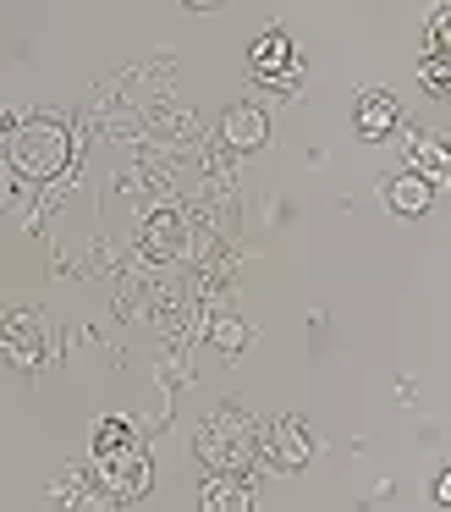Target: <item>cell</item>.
Returning <instances> with one entry per match:
<instances>
[{
  "label": "cell",
  "instance_id": "6da1fadb",
  "mask_svg": "<svg viewBox=\"0 0 451 512\" xmlns=\"http://www.w3.org/2000/svg\"><path fill=\"white\" fill-rule=\"evenodd\" d=\"M66 160H72V133H66L61 122H50V116H33V122H22L17 133H11V166L28 182L61 177Z\"/></svg>",
  "mask_w": 451,
  "mask_h": 512
},
{
  "label": "cell",
  "instance_id": "7a4b0ae2",
  "mask_svg": "<svg viewBox=\"0 0 451 512\" xmlns=\"http://www.w3.org/2000/svg\"><path fill=\"white\" fill-rule=\"evenodd\" d=\"M253 441H259V430H253L237 408H220L198 424V457H204L209 468H248Z\"/></svg>",
  "mask_w": 451,
  "mask_h": 512
},
{
  "label": "cell",
  "instance_id": "3957f363",
  "mask_svg": "<svg viewBox=\"0 0 451 512\" xmlns=\"http://www.w3.org/2000/svg\"><path fill=\"white\" fill-rule=\"evenodd\" d=\"M99 485H105V496L116 501H138L143 490H149V457H143V446H116V452L99 457Z\"/></svg>",
  "mask_w": 451,
  "mask_h": 512
},
{
  "label": "cell",
  "instance_id": "277c9868",
  "mask_svg": "<svg viewBox=\"0 0 451 512\" xmlns=\"http://www.w3.org/2000/svg\"><path fill=\"white\" fill-rule=\"evenodd\" d=\"M253 452H264V463L286 474V468H303V463H308L314 441H308V424H303V419H275L270 430L253 441Z\"/></svg>",
  "mask_w": 451,
  "mask_h": 512
},
{
  "label": "cell",
  "instance_id": "5b68a950",
  "mask_svg": "<svg viewBox=\"0 0 451 512\" xmlns=\"http://www.w3.org/2000/svg\"><path fill=\"white\" fill-rule=\"evenodd\" d=\"M182 215L176 210H154L149 221H143V232H138V243H143V254L154 259V265H171V259H182Z\"/></svg>",
  "mask_w": 451,
  "mask_h": 512
},
{
  "label": "cell",
  "instance_id": "8992f818",
  "mask_svg": "<svg viewBox=\"0 0 451 512\" xmlns=\"http://www.w3.org/2000/svg\"><path fill=\"white\" fill-rule=\"evenodd\" d=\"M220 138H226L231 149H264V138H270V122H264L259 105H231L226 122H220Z\"/></svg>",
  "mask_w": 451,
  "mask_h": 512
},
{
  "label": "cell",
  "instance_id": "52a82bcc",
  "mask_svg": "<svg viewBox=\"0 0 451 512\" xmlns=\"http://www.w3.org/2000/svg\"><path fill=\"white\" fill-rule=\"evenodd\" d=\"M204 507L209 512H248L253 507V485L237 474V468H220V479L204 485Z\"/></svg>",
  "mask_w": 451,
  "mask_h": 512
},
{
  "label": "cell",
  "instance_id": "ba28073f",
  "mask_svg": "<svg viewBox=\"0 0 451 512\" xmlns=\"http://www.w3.org/2000/svg\"><path fill=\"white\" fill-rule=\"evenodd\" d=\"M352 116H358V133L380 144V138H391V133H396V116H402V111H396L391 94H363Z\"/></svg>",
  "mask_w": 451,
  "mask_h": 512
},
{
  "label": "cell",
  "instance_id": "9c48e42d",
  "mask_svg": "<svg viewBox=\"0 0 451 512\" xmlns=\"http://www.w3.org/2000/svg\"><path fill=\"white\" fill-rule=\"evenodd\" d=\"M385 199H391L396 215H424L429 204H435V182L418 177V171H407V177H396L391 188H385Z\"/></svg>",
  "mask_w": 451,
  "mask_h": 512
},
{
  "label": "cell",
  "instance_id": "30bf717a",
  "mask_svg": "<svg viewBox=\"0 0 451 512\" xmlns=\"http://www.w3.org/2000/svg\"><path fill=\"white\" fill-rule=\"evenodd\" d=\"M253 72H259V78H286V72H292V39L264 34L259 45H253Z\"/></svg>",
  "mask_w": 451,
  "mask_h": 512
},
{
  "label": "cell",
  "instance_id": "8fae6325",
  "mask_svg": "<svg viewBox=\"0 0 451 512\" xmlns=\"http://www.w3.org/2000/svg\"><path fill=\"white\" fill-rule=\"evenodd\" d=\"M413 166H418V177H429V182L446 177V149H440L435 138H429V144L418 138V144H413Z\"/></svg>",
  "mask_w": 451,
  "mask_h": 512
},
{
  "label": "cell",
  "instance_id": "7c38bea8",
  "mask_svg": "<svg viewBox=\"0 0 451 512\" xmlns=\"http://www.w3.org/2000/svg\"><path fill=\"white\" fill-rule=\"evenodd\" d=\"M209 342H215L220 353H237V347L248 342V331H242V325L231 320V314H215V320H209Z\"/></svg>",
  "mask_w": 451,
  "mask_h": 512
},
{
  "label": "cell",
  "instance_id": "4fadbf2b",
  "mask_svg": "<svg viewBox=\"0 0 451 512\" xmlns=\"http://www.w3.org/2000/svg\"><path fill=\"white\" fill-rule=\"evenodd\" d=\"M127 441H132V430H127V424H121V419H105V424L94 430V457L116 452V446H127Z\"/></svg>",
  "mask_w": 451,
  "mask_h": 512
},
{
  "label": "cell",
  "instance_id": "5bb4252c",
  "mask_svg": "<svg viewBox=\"0 0 451 512\" xmlns=\"http://www.w3.org/2000/svg\"><path fill=\"white\" fill-rule=\"evenodd\" d=\"M446 39H451V17L446 12H435V23H429V56H446Z\"/></svg>",
  "mask_w": 451,
  "mask_h": 512
},
{
  "label": "cell",
  "instance_id": "9a60e30c",
  "mask_svg": "<svg viewBox=\"0 0 451 512\" xmlns=\"http://www.w3.org/2000/svg\"><path fill=\"white\" fill-rule=\"evenodd\" d=\"M446 501H451V474L440 468V474H435V507H446Z\"/></svg>",
  "mask_w": 451,
  "mask_h": 512
},
{
  "label": "cell",
  "instance_id": "2e32d148",
  "mask_svg": "<svg viewBox=\"0 0 451 512\" xmlns=\"http://www.w3.org/2000/svg\"><path fill=\"white\" fill-rule=\"evenodd\" d=\"M187 6H220V0H187Z\"/></svg>",
  "mask_w": 451,
  "mask_h": 512
}]
</instances>
